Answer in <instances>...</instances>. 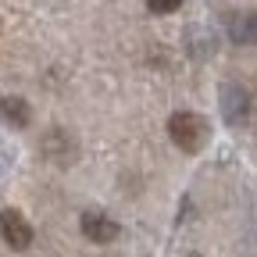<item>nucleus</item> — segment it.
<instances>
[{"label": "nucleus", "mask_w": 257, "mask_h": 257, "mask_svg": "<svg viewBox=\"0 0 257 257\" xmlns=\"http://www.w3.org/2000/svg\"><path fill=\"white\" fill-rule=\"evenodd\" d=\"M168 136H172V143L179 150L200 154L207 147V140H211V121L204 114H197V111H175L168 118Z\"/></svg>", "instance_id": "nucleus-1"}, {"label": "nucleus", "mask_w": 257, "mask_h": 257, "mask_svg": "<svg viewBox=\"0 0 257 257\" xmlns=\"http://www.w3.org/2000/svg\"><path fill=\"white\" fill-rule=\"evenodd\" d=\"M0 239H4L11 250H29L32 246V225L25 221L22 211H15V207L0 211Z\"/></svg>", "instance_id": "nucleus-2"}, {"label": "nucleus", "mask_w": 257, "mask_h": 257, "mask_svg": "<svg viewBox=\"0 0 257 257\" xmlns=\"http://www.w3.org/2000/svg\"><path fill=\"white\" fill-rule=\"evenodd\" d=\"M79 225H82V236H86L89 243H114L118 232H121V225H118L114 218H107L104 211H86Z\"/></svg>", "instance_id": "nucleus-3"}, {"label": "nucleus", "mask_w": 257, "mask_h": 257, "mask_svg": "<svg viewBox=\"0 0 257 257\" xmlns=\"http://www.w3.org/2000/svg\"><path fill=\"white\" fill-rule=\"evenodd\" d=\"M221 111H225V121H246L250 114V96L243 86H232V82H225L221 86Z\"/></svg>", "instance_id": "nucleus-4"}, {"label": "nucleus", "mask_w": 257, "mask_h": 257, "mask_svg": "<svg viewBox=\"0 0 257 257\" xmlns=\"http://www.w3.org/2000/svg\"><path fill=\"white\" fill-rule=\"evenodd\" d=\"M0 121L11 125V128H29L32 107L22 100V96H4V100H0Z\"/></svg>", "instance_id": "nucleus-5"}, {"label": "nucleus", "mask_w": 257, "mask_h": 257, "mask_svg": "<svg viewBox=\"0 0 257 257\" xmlns=\"http://www.w3.org/2000/svg\"><path fill=\"white\" fill-rule=\"evenodd\" d=\"M232 40L236 43H246V47H257V15L232 18Z\"/></svg>", "instance_id": "nucleus-6"}, {"label": "nucleus", "mask_w": 257, "mask_h": 257, "mask_svg": "<svg viewBox=\"0 0 257 257\" xmlns=\"http://www.w3.org/2000/svg\"><path fill=\"white\" fill-rule=\"evenodd\" d=\"M179 4L182 0H147V8L154 15H172V11H179Z\"/></svg>", "instance_id": "nucleus-7"}, {"label": "nucleus", "mask_w": 257, "mask_h": 257, "mask_svg": "<svg viewBox=\"0 0 257 257\" xmlns=\"http://www.w3.org/2000/svg\"><path fill=\"white\" fill-rule=\"evenodd\" d=\"M186 257H204V253H186Z\"/></svg>", "instance_id": "nucleus-8"}]
</instances>
